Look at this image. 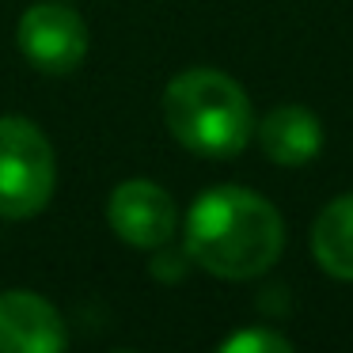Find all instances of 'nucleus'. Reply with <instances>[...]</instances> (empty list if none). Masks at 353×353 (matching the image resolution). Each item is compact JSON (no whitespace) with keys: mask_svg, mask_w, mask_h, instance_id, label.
<instances>
[{"mask_svg":"<svg viewBox=\"0 0 353 353\" xmlns=\"http://www.w3.org/2000/svg\"><path fill=\"white\" fill-rule=\"evenodd\" d=\"M312 254L323 274L353 281V194L334 198L312 224Z\"/></svg>","mask_w":353,"mask_h":353,"instance_id":"nucleus-8","label":"nucleus"},{"mask_svg":"<svg viewBox=\"0 0 353 353\" xmlns=\"http://www.w3.org/2000/svg\"><path fill=\"white\" fill-rule=\"evenodd\" d=\"M186 262H190V254L186 251H171V254H160V259L152 262V274L163 277V281H175V277L186 274Z\"/></svg>","mask_w":353,"mask_h":353,"instance_id":"nucleus-10","label":"nucleus"},{"mask_svg":"<svg viewBox=\"0 0 353 353\" xmlns=\"http://www.w3.org/2000/svg\"><path fill=\"white\" fill-rule=\"evenodd\" d=\"M163 122L179 145L209 160L239 156L254 133L247 92L216 69L179 72L163 92Z\"/></svg>","mask_w":353,"mask_h":353,"instance_id":"nucleus-2","label":"nucleus"},{"mask_svg":"<svg viewBox=\"0 0 353 353\" xmlns=\"http://www.w3.org/2000/svg\"><path fill=\"white\" fill-rule=\"evenodd\" d=\"M224 353H289L292 342L281 334H274V330H239V334H232L228 342H221Z\"/></svg>","mask_w":353,"mask_h":353,"instance_id":"nucleus-9","label":"nucleus"},{"mask_svg":"<svg viewBox=\"0 0 353 353\" xmlns=\"http://www.w3.org/2000/svg\"><path fill=\"white\" fill-rule=\"evenodd\" d=\"M259 145L266 160L281 163V168H304L323 148V125L307 107L285 103L259 122Z\"/></svg>","mask_w":353,"mask_h":353,"instance_id":"nucleus-7","label":"nucleus"},{"mask_svg":"<svg viewBox=\"0 0 353 353\" xmlns=\"http://www.w3.org/2000/svg\"><path fill=\"white\" fill-rule=\"evenodd\" d=\"M186 254L224 281L266 274L285 247L281 213L247 186H213L186 213Z\"/></svg>","mask_w":353,"mask_h":353,"instance_id":"nucleus-1","label":"nucleus"},{"mask_svg":"<svg viewBox=\"0 0 353 353\" xmlns=\"http://www.w3.org/2000/svg\"><path fill=\"white\" fill-rule=\"evenodd\" d=\"M19 54L46 77H65L88 57V27L65 4H34L19 19Z\"/></svg>","mask_w":353,"mask_h":353,"instance_id":"nucleus-4","label":"nucleus"},{"mask_svg":"<svg viewBox=\"0 0 353 353\" xmlns=\"http://www.w3.org/2000/svg\"><path fill=\"white\" fill-rule=\"evenodd\" d=\"M107 221L118 239L141 251H156L168 247L179 228V209L163 186L148 183V179H130V183L114 186L107 201Z\"/></svg>","mask_w":353,"mask_h":353,"instance_id":"nucleus-5","label":"nucleus"},{"mask_svg":"<svg viewBox=\"0 0 353 353\" xmlns=\"http://www.w3.org/2000/svg\"><path fill=\"white\" fill-rule=\"evenodd\" d=\"M65 342V319L46 296L27 289L0 292V353H57Z\"/></svg>","mask_w":353,"mask_h":353,"instance_id":"nucleus-6","label":"nucleus"},{"mask_svg":"<svg viewBox=\"0 0 353 353\" xmlns=\"http://www.w3.org/2000/svg\"><path fill=\"white\" fill-rule=\"evenodd\" d=\"M57 190V156L46 133L27 118H0V216L27 221Z\"/></svg>","mask_w":353,"mask_h":353,"instance_id":"nucleus-3","label":"nucleus"}]
</instances>
